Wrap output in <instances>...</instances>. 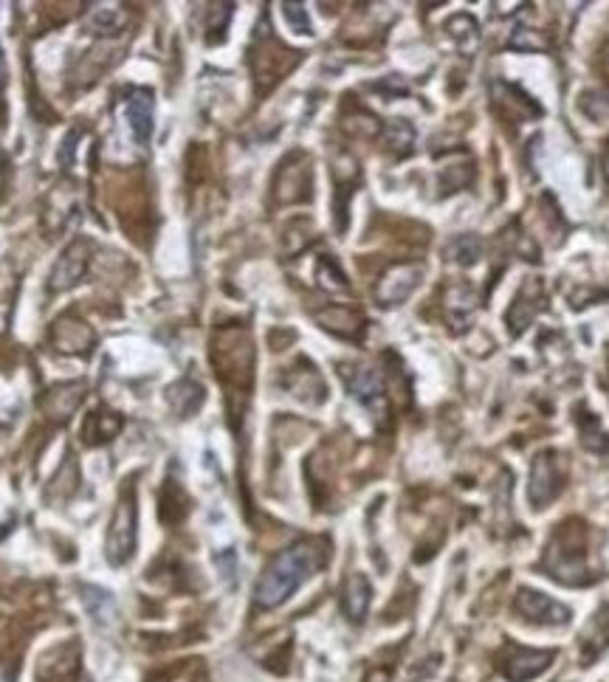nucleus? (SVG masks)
I'll return each instance as SVG.
<instances>
[{
    "label": "nucleus",
    "mask_w": 609,
    "mask_h": 682,
    "mask_svg": "<svg viewBox=\"0 0 609 682\" xmlns=\"http://www.w3.org/2000/svg\"><path fill=\"white\" fill-rule=\"evenodd\" d=\"M412 139H415V130H412V124H406L404 119H392V122L387 124V141H390L392 150L409 153V150H412Z\"/></svg>",
    "instance_id": "nucleus-15"
},
{
    "label": "nucleus",
    "mask_w": 609,
    "mask_h": 682,
    "mask_svg": "<svg viewBox=\"0 0 609 682\" xmlns=\"http://www.w3.org/2000/svg\"><path fill=\"white\" fill-rule=\"evenodd\" d=\"M282 15H285V20L291 23V29L297 31V34H313V26L311 20H308L305 6H299V3H285V6H282Z\"/></svg>",
    "instance_id": "nucleus-17"
},
{
    "label": "nucleus",
    "mask_w": 609,
    "mask_h": 682,
    "mask_svg": "<svg viewBox=\"0 0 609 682\" xmlns=\"http://www.w3.org/2000/svg\"><path fill=\"white\" fill-rule=\"evenodd\" d=\"M480 251H483L480 240H477V237H469V234H466V237H457L452 246L454 260L463 265L477 263V260H480Z\"/></svg>",
    "instance_id": "nucleus-16"
},
{
    "label": "nucleus",
    "mask_w": 609,
    "mask_h": 682,
    "mask_svg": "<svg viewBox=\"0 0 609 682\" xmlns=\"http://www.w3.org/2000/svg\"><path fill=\"white\" fill-rule=\"evenodd\" d=\"M325 564V550L316 542H297L282 550L260 575L254 589V604L260 609H277L297 592L319 567Z\"/></svg>",
    "instance_id": "nucleus-1"
},
{
    "label": "nucleus",
    "mask_w": 609,
    "mask_h": 682,
    "mask_svg": "<svg viewBox=\"0 0 609 682\" xmlns=\"http://www.w3.org/2000/svg\"><path fill=\"white\" fill-rule=\"evenodd\" d=\"M604 172H607V178H609V141H607V150H604Z\"/></svg>",
    "instance_id": "nucleus-20"
},
{
    "label": "nucleus",
    "mask_w": 609,
    "mask_h": 682,
    "mask_svg": "<svg viewBox=\"0 0 609 682\" xmlns=\"http://www.w3.org/2000/svg\"><path fill=\"white\" fill-rule=\"evenodd\" d=\"M167 398H170V406L175 409V415L189 418L192 412H198V406L203 403V387L201 384H195V381H189V378H184V381L172 384L170 392H167Z\"/></svg>",
    "instance_id": "nucleus-13"
},
{
    "label": "nucleus",
    "mask_w": 609,
    "mask_h": 682,
    "mask_svg": "<svg viewBox=\"0 0 609 682\" xmlns=\"http://www.w3.org/2000/svg\"><path fill=\"white\" fill-rule=\"evenodd\" d=\"M556 651H533V649H511L508 657H502L500 671L505 680L528 682L539 677L542 671L550 668Z\"/></svg>",
    "instance_id": "nucleus-7"
},
{
    "label": "nucleus",
    "mask_w": 609,
    "mask_h": 682,
    "mask_svg": "<svg viewBox=\"0 0 609 682\" xmlns=\"http://www.w3.org/2000/svg\"><path fill=\"white\" fill-rule=\"evenodd\" d=\"M0 682H15V671L0 663Z\"/></svg>",
    "instance_id": "nucleus-19"
},
{
    "label": "nucleus",
    "mask_w": 609,
    "mask_h": 682,
    "mask_svg": "<svg viewBox=\"0 0 609 682\" xmlns=\"http://www.w3.org/2000/svg\"><path fill=\"white\" fill-rule=\"evenodd\" d=\"M564 488V471L556 454L545 451L533 460L531 468V485H528V496H531L533 508H545L556 496L562 494Z\"/></svg>",
    "instance_id": "nucleus-4"
},
{
    "label": "nucleus",
    "mask_w": 609,
    "mask_h": 682,
    "mask_svg": "<svg viewBox=\"0 0 609 682\" xmlns=\"http://www.w3.org/2000/svg\"><path fill=\"white\" fill-rule=\"evenodd\" d=\"M6 85H9V71H6V57H3V48H0V110H3V93H6Z\"/></svg>",
    "instance_id": "nucleus-18"
},
{
    "label": "nucleus",
    "mask_w": 609,
    "mask_h": 682,
    "mask_svg": "<svg viewBox=\"0 0 609 682\" xmlns=\"http://www.w3.org/2000/svg\"><path fill=\"white\" fill-rule=\"evenodd\" d=\"M516 612L531 623H547V626H562L570 620V609L553 598H547L536 589H519L516 595Z\"/></svg>",
    "instance_id": "nucleus-6"
},
{
    "label": "nucleus",
    "mask_w": 609,
    "mask_h": 682,
    "mask_svg": "<svg viewBox=\"0 0 609 682\" xmlns=\"http://www.w3.org/2000/svg\"><path fill=\"white\" fill-rule=\"evenodd\" d=\"M136 525H139L136 499H133V494H125L119 499L116 511H113L108 539H105V558L113 567H122L133 556V550H136Z\"/></svg>",
    "instance_id": "nucleus-3"
},
{
    "label": "nucleus",
    "mask_w": 609,
    "mask_h": 682,
    "mask_svg": "<svg viewBox=\"0 0 609 682\" xmlns=\"http://www.w3.org/2000/svg\"><path fill=\"white\" fill-rule=\"evenodd\" d=\"M545 564L562 584H587V542L578 525H562L550 539Z\"/></svg>",
    "instance_id": "nucleus-2"
},
{
    "label": "nucleus",
    "mask_w": 609,
    "mask_h": 682,
    "mask_svg": "<svg viewBox=\"0 0 609 682\" xmlns=\"http://www.w3.org/2000/svg\"><path fill=\"white\" fill-rule=\"evenodd\" d=\"M122 429V418L119 415H105V412H91L85 418V426H82V440L88 446H99V443H108L113 434Z\"/></svg>",
    "instance_id": "nucleus-12"
},
{
    "label": "nucleus",
    "mask_w": 609,
    "mask_h": 682,
    "mask_svg": "<svg viewBox=\"0 0 609 682\" xmlns=\"http://www.w3.org/2000/svg\"><path fill=\"white\" fill-rule=\"evenodd\" d=\"M82 604L96 623H113V618H116V601L105 589L82 587Z\"/></svg>",
    "instance_id": "nucleus-14"
},
{
    "label": "nucleus",
    "mask_w": 609,
    "mask_h": 682,
    "mask_svg": "<svg viewBox=\"0 0 609 682\" xmlns=\"http://www.w3.org/2000/svg\"><path fill=\"white\" fill-rule=\"evenodd\" d=\"M370 601H373V587H370V581H367L361 573L350 575V578L344 581V589H342L344 615L359 623V620H364V615H367Z\"/></svg>",
    "instance_id": "nucleus-11"
},
{
    "label": "nucleus",
    "mask_w": 609,
    "mask_h": 682,
    "mask_svg": "<svg viewBox=\"0 0 609 682\" xmlns=\"http://www.w3.org/2000/svg\"><path fill=\"white\" fill-rule=\"evenodd\" d=\"M6 533H9V527L0 525V542H3V536H6Z\"/></svg>",
    "instance_id": "nucleus-21"
},
{
    "label": "nucleus",
    "mask_w": 609,
    "mask_h": 682,
    "mask_svg": "<svg viewBox=\"0 0 609 682\" xmlns=\"http://www.w3.org/2000/svg\"><path fill=\"white\" fill-rule=\"evenodd\" d=\"M342 378L350 395L367 406L373 412L375 418H381L387 412V392H384V381L381 375L370 367H342Z\"/></svg>",
    "instance_id": "nucleus-5"
},
{
    "label": "nucleus",
    "mask_w": 609,
    "mask_h": 682,
    "mask_svg": "<svg viewBox=\"0 0 609 682\" xmlns=\"http://www.w3.org/2000/svg\"><path fill=\"white\" fill-rule=\"evenodd\" d=\"M85 268H88V246L82 240H77V243L65 248V254L57 260L54 271H51V279H48V288L51 291L77 288L82 277H85Z\"/></svg>",
    "instance_id": "nucleus-8"
},
{
    "label": "nucleus",
    "mask_w": 609,
    "mask_h": 682,
    "mask_svg": "<svg viewBox=\"0 0 609 682\" xmlns=\"http://www.w3.org/2000/svg\"><path fill=\"white\" fill-rule=\"evenodd\" d=\"M127 122H130V130L139 144H147L150 136H153V110H156V102H153V91L147 88H133L127 93Z\"/></svg>",
    "instance_id": "nucleus-10"
},
{
    "label": "nucleus",
    "mask_w": 609,
    "mask_h": 682,
    "mask_svg": "<svg viewBox=\"0 0 609 682\" xmlns=\"http://www.w3.org/2000/svg\"><path fill=\"white\" fill-rule=\"evenodd\" d=\"M421 277H423L421 265H395V268H390V271L384 274L375 296H378L381 305H401L406 296L418 288Z\"/></svg>",
    "instance_id": "nucleus-9"
}]
</instances>
